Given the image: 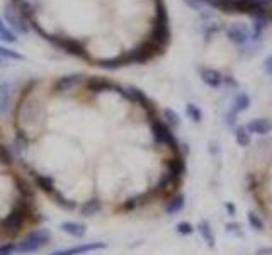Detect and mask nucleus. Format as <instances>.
Wrapping results in <instances>:
<instances>
[{
	"instance_id": "f257e3e1",
	"label": "nucleus",
	"mask_w": 272,
	"mask_h": 255,
	"mask_svg": "<svg viewBox=\"0 0 272 255\" xmlns=\"http://www.w3.org/2000/svg\"><path fill=\"white\" fill-rule=\"evenodd\" d=\"M150 126H152L153 138H155L157 143H160V145L167 146V148L174 151L175 155H182L181 153V145H179V142L175 140V136H174V133H172V129L168 128L167 124L163 123V121L153 116L152 119H150Z\"/></svg>"
},
{
	"instance_id": "f03ea898",
	"label": "nucleus",
	"mask_w": 272,
	"mask_h": 255,
	"mask_svg": "<svg viewBox=\"0 0 272 255\" xmlns=\"http://www.w3.org/2000/svg\"><path fill=\"white\" fill-rule=\"evenodd\" d=\"M50 242H51V233H50V230H46V228L31 231L23 242L16 243V254L38 252V250H41L43 247H46Z\"/></svg>"
},
{
	"instance_id": "7ed1b4c3",
	"label": "nucleus",
	"mask_w": 272,
	"mask_h": 255,
	"mask_svg": "<svg viewBox=\"0 0 272 255\" xmlns=\"http://www.w3.org/2000/svg\"><path fill=\"white\" fill-rule=\"evenodd\" d=\"M24 199H21V202H17L16 206H14V209L7 214V218L2 221V228L5 233L9 235H14L17 233V231L23 228V225L26 223V220H27L29 216V206L23 202Z\"/></svg>"
},
{
	"instance_id": "20e7f679",
	"label": "nucleus",
	"mask_w": 272,
	"mask_h": 255,
	"mask_svg": "<svg viewBox=\"0 0 272 255\" xmlns=\"http://www.w3.org/2000/svg\"><path fill=\"white\" fill-rule=\"evenodd\" d=\"M3 19L10 26V29L14 32H17V34H27L31 31L29 21L21 16L17 7H14V3H7L5 5V9H3Z\"/></svg>"
},
{
	"instance_id": "39448f33",
	"label": "nucleus",
	"mask_w": 272,
	"mask_h": 255,
	"mask_svg": "<svg viewBox=\"0 0 272 255\" xmlns=\"http://www.w3.org/2000/svg\"><path fill=\"white\" fill-rule=\"evenodd\" d=\"M46 41L53 43L54 46L61 48V50L67 51V53H70V55H75V57H80V58H87L85 46H83L80 41H77V39L63 38V36H51V34H48L46 36Z\"/></svg>"
},
{
	"instance_id": "423d86ee",
	"label": "nucleus",
	"mask_w": 272,
	"mask_h": 255,
	"mask_svg": "<svg viewBox=\"0 0 272 255\" xmlns=\"http://www.w3.org/2000/svg\"><path fill=\"white\" fill-rule=\"evenodd\" d=\"M104 242H89V243H80V245L70 247V249L63 250H56V252L50 254V255H83L89 252H97V250H104L106 249Z\"/></svg>"
},
{
	"instance_id": "0eeeda50",
	"label": "nucleus",
	"mask_w": 272,
	"mask_h": 255,
	"mask_svg": "<svg viewBox=\"0 0 272 255\" xmlns=\"http://www.w3.org/2000/svg\"><path fill=\"white\" fill-rule=\"evenodd\" d=\"M226 36L231 43L235 44H245L252 38V32L248 31L245 26H240V24H233L226 29Z\"/></svg>"
},
{
	"instance_id": "6e6552de",
	"label": "nucleus",
	"mask_w": 272,
	"mask_h": 255,
	"mask_svg": "<svg viewBox=\"0 0 272 255\" xmlns=\"http://www.w3.org/2000/svg\"><path fill=\"white\" fill-rule=\"evenodd\" d=\"M82 80H83V77L79 75V73H73V75H65V77H61V79H58L56 82H54L53 92H56V94H63V92H68L70 88H73L75 85H79Z\"/></svg>"
},
{
	"instance_id": "1a4fd4ad",
	"label": "nucleus",
	"mask_w": 272,
	"mask_h": 255,
	"mask_svg": "<svg viewBox=\"0 0 272 255\" xmlns=\"http://www.w3.org/2000/svg\"><path fill=\"white\" fill-rule=\"evenodd\" d=\"M167 172L174 177L177 182H181L184 173H186V162H184V155H174L172 158H168L167 162Z\"/></svg>"
},
{
	"instance_id": "9d476101",
	"label": "nucleus",
	"mask_w": 272,
	"mask_h": 255,
	"mask_svg": "<svg viewBox=\"0 0 272 255\" xmlns=\"http://www.w3.org/2000/svg\"><path fill=\"white\" fill-rule=\"evenodd\" d=\"M245 126H247L250 135L266 136L272 131V121L267 119V117H257V119L250 121L248 124H245Z\"/></svg>"
},
{
	"instance_id": "9b49d317",
	"label": "nucleus",
	"mask_w": 272,
	"mask_h": 255,
	"mask_svg": "<svg viewBox=\"0 0 272 255\" xmlns=\"http://www.w3.org/2000/svg\"><path fill=\"white\" fill-rule=\"evenodd\" d=\"M10 106H12V85L9 82H0V114L5 116L9 114Z\"/></svg>"
},
{
	"instance_id": "f8f14e48",
	"label": "nucleus",
	"mask_w": 272,
	"mask_h": 255,
	"mask_svg": "<svg viewBox=\"0 0 272 255\" xmlns=\"http://www.w3.org/2000/svg\"><path fill=\"white\" fill-rule=\"evenodd\" d=\"M87 88H89L92 94H102V92H108V90H117V85L106 79H101V77H94V79H90L87 82Z\"/></svg>"
},
{
	"instance_id": "ddd939ff",
	"label": "nucleus",
	"mask_w": 272,
	"mask_h": 255,
	"mask_svg": "<svg viewBox=\"0 0 272 255\" xmlns=\"http://www.w3.org/2000/svg\"><path fill=\"white\" fill-rule=\"evenodd\" d=\"M201 79L211 88H219L223 85V75L215 68H203L201 70Z\"/></svg>"
},
{
	"instance_id": "4468645a",
	"label": "nucleus",
	"mask_w": 272,
	"mask_h": 255,
	"mask_svg": "<svg viewBox=\"0 0 272 255\" xmlns=\"http://www.w3.org/2000/svg\"><path fill=\"white\" fill-rule=\"evenodd\" d=\"M60 230L70 236H75V238H82V236L87 233L85 225L79 223V221H63V223L60 225Z\"/></svg>"
},
{
	"instance_id": "2eb2a0df",
	"label": "nucleus",
	"mask_w": 272,
	"mask_h": 255,
	"mask_svg": "<svg viewBox=\"0 0 272 255\" xmlns=\"http://www.w3.org/2000/svg\"><path fill=\"white\" fill-rule=\"evenodd\" d=\"M184 206H186V198H184V194H175V196H172L167 202H165L163 211L167 214H170V216H174V214L182 211Z\"/></svg>"
},
{
	"instance_id": "dca6fc26",
	"label": "nucleus",
	"mask_w": 272,
	"mask_h": 255,
	"mask_svg": "<svg viewBox=\"0 0 272 255\" xmlns=\"http://www.w3.org/2000/svg\"><path fill=\"white\" fill-rule=\"evenodd\" d=\"M101 209H102V202L99 201L97 198L89 199V201H85L82 206H80V213H82V216H85V218L95 216Z\"/></svg>"
},
{
	"instance_id": "f3484780",
	"label": "nucleus",
	"mask_w": 272,
	"mask_h": 255,
	"mask_svg": "<svg viewBox=\"0 0 272 255\" xmlns=\"http://www.w3.org/2000/svg\"><path fill=\"white\" fill-rule=\"evenodd\" d=\"M248 107H250V97L247 94H244V92H240V94L233 99V104H231L230 111L233 114H240V113H244V111H247Z\"/></svg>"
},
{
	"instance_id": "a211bd4d",
	"label": "nucleus",
	"mask_w": 272,
	"mask_h": 255,
	"mask_svg": "<svg viewBox=\"0 0 272 255\" xmlns=\"http://www.w3.org/2000/svg\"><path fill=\"white\" fill-rule=\"evenodd\" d=\"M197 230H199L201 236H203V240L206 243H208L209 247H215L216 245V236L213 233L211 230V225L208 223V221H199V225H197Z\"/></svg>"
},
{
	"instance_id": "6ab92c4d",
	"label": "nucleus",
	"mask_w": 272,
	"mask_h": 255,
	"mask_svg": "<svg viewBox=\"0 0 272 255\" xmlns=\"http://www.w3.org/2000/svg\"><path fill=\"white\" fill-rule=\"evenodd\" d=\"M233 135H235V140H237V143L242 146V148H247V146L250 145V142H252L247 126H237V128L233 129Z\"/></svg>"
},
{
	"instance_id": "aec40b11",
	"label": "nucleus",
	"mask_w": 272,
	"mask_h": 255,
	"mask_svg": "<svg viewBox=\"0 0 272 255\" xmlns=\"http://www.w3.org/2000/svg\"><path fill=\"white\" fill-rule=\"evenodd\" d=\"M34 182H36V186L39 187L41 191H45L46 194H53L54 191V186H53V180L50 179V177H46V175H39V173H34Z\"/></svg>"
},
{
	"instance_id": "412c9836",
	"label": "nucleus",
	"mask_w": 272,
	"mask_h": 255,
	"mask_svg": "<svg viewBox=\"0 0 272 255\" xmlns=\"http://www.w3.org/2000/svg\"><path fill=\"white\" fill-rule=\"evenodd\" d=\"M267 26V17L262 16V12H259L253 19V32H252V39H260L264 29Z\"/></svg>"
},
{
	"instance_id": "4be33fe9",
	"label": "nucleus",
	"mask_w": 272,
	"mask_h": 255,
	"mask_svg": "<svg viewBox=\"0 0 272 255\" xmlns=\"http://www.w3.org/2000/svg\"><path fill=\"white\" fill-rule=\"evenodd\" d=\"M163 123L170 129H175L181 126V117H179V114L174 109L167 107V109H163Z\"/></svg>"
},
{
	"instance_id": "5701e85b",
	"label": "nucleus",
	"mask_w": 272,
	"mask_h": 255,
	"mask_svg": "<svg viewBox=\"0 0 272 255\" xmlns=\"http://www.w3.org/2000/svg\"><path fill=\"white\" fill-rule=\"evenodd\" d=\"M0 41L9 43V44L17 43V36H16V32H14L12 29L7 28V24H5V22H3L2 19H0Z\"/></svg>"
},
{
	"instance_id": "b1692460",
	"label": "nucleus",
	"mask_w": 272,
	"mask_h": 255,
	"mask_svg": "<svg viewBox=\"0 0 272 255\" xmlns=\"http://www.w3.org/2000/svg\"><path fill=\"white\" fill-rule=\"evenodd\" d=\"M17 10H19V14L24 19H27V21L34 19V7H32V3L27 2V0H21V2L17 3Z\"/></svg>"
},
{
	"instance_id": "393cba45",
	"label": "nucleus",
	"mask_w": 272,
	"mask_h": 255,
	"mask_svg": "<svg viewBox=\"0 0 272 255\" xmlns=\"http://www.w3.org/2000/svg\"><path fill=\"white\" fill-rule=\"evenodd\" d=\"M186 114L192 123H201L203 121V111L199 109V106L192 104V102L186 104Z\"/></svg>"
},
{
	"instance_id": "a878e982",
	"label": "nucleus",
	"mask_w": 272,
	"mask_h": 255,
	"mask_svg": "<svg viewBox=\"0 0 272 255\" xmlns=\"http://www.w3.org/2000/svg\"><path fill=\"white\" fill-rule=\"evenodd\" d=\"M51 198L54 199V202H56L60 208H63V209H75L77 208V204L73 201H68L67 198H63V196L60 194L58 191H54L53 194H51Z\"/></svg>"
},
{
	"instance_id": "bb28decb",
	"label": "nucleus",
	"mask_w": 272,
	"mask_h": 255,
	"mask_svg": "<svg viewBox=\"0 0 272 255\" xmlns=\"http://www.w3.org/2000/svg\"><path fill=\"white\" fill-rule=\"evenodd\" d=\"M0 57H2L3 60H16V61L24 60V57L21 53H17V51L10 50V48H5V46H0Z\"/></svg>"
},
{
	"instance_id": "cd10ccee",
	"label": "nucleus",
	"mask_w": 272,
	"mask_h": 255,
	"mask_svg": "<svg viewBox=\"0 0 272 255\" xmlns=\"http://www.w3.org/2000/svg\"><path fill=\"white\" fill-rule=\"evenodd\" d=\"M247 220H248V225L255 231H262L264 230V221H262V218H260L257 213H248L247 214Z\"/></svg>"
},
{
	"instance_id": "c85d7f7f",
	"label": "nucleus",
	"mask_w": 272,
	"mask_h": 255,
	"mask_svg": "<svg viewBox=\"0 0 272 255\" xmlns=\"http://www.w3.org/2000/svg\"><path fill=\"white\" fill-rule=\"evenodd\" d=\"M175 231H177L179 235H190L194 231V227L189 223V221H181V223H177V227H175Z\"/></svg>"
},
{
	"instance_id": "c756f323",
	"label": "nucleus",
	"mask_w": 272,
	"mask_h": 255,
	"mask_svg": "<svg viewBox=\"0 0 272 255\" xmlns=\"http://www.w3.org/2000/svg\"><path fill=\"white\" fill-rule=\"evenodd\" d=\"M0 164L3 165L12 164V153H10V150L5 145H0Z\"/></svg>"
},
{
	"instance_id": "7c9ffc66",
	"label": "nucleus",
	"mask_w": 272,
	"mask_h": 255,
	"mask_svg": "<svg viewBox=\"0 0 272 255\" xmlns=\"http://www.w3.org/2000/svg\"><path fill=\"white\" fill-rule=\"evenodd\" d=\"M16 182H17V186H19L17 189L23 192L24 198H32V192H31V189H29V184L26 182V180H23V179H16Z\"/></svg>"
},
{
	"instance_id": "2f4dec72",
	"label": "nucleus",
	"mask_w": 272,
	"mask_h": 255,
	"mask_svg": "<svg viewBox=\"0 0 272 255\" xmlns=\"http://www.w3.org/2000/svg\"><path fill=\"white\" fill-rule=\"evenodd\" d=\"M264 72L272 77V55H269V57L266 58V61H264Z\"/></svg>"
},
{
	"instance_id": "473e14b6",
	"label": "nucleus",
	"mask_w": 272,
	"mask_h": 255,
	"mask_svg": "<svg viewBox=\"0 0 272 255\" xmlns=\"http://www.w3.org/2000/svg\"><path fill=\"white\" fill-rule=\"evenodd\" d=\"M219 31V26L216 24V22H211V26H206L204 28V32H206V36H211V34H215V32H218Z\"/></svg>"
},
{
	"instance_id": "72a5a7b5",
	"label": "nucleus",
	"mask_w": 272,
	"mask_h": 255,
	"mask_svg": "<svg viewBox=\"0 0 272 255\" xmlns=\"http://www.w3.org/2000/svg\"><path fill=\"white\" fill-rule=\"evenodd\" d=\"M223 84H226L228 87H231V88H237L238 87V82L235 79H231L230 75H226V77L223 75Z\"/></svg>"
},
{
	"instance_id": "f704fd0d",
	"label": "nucleus",
	"mask_w": 272,
	"mask_h": 255,
	"mask_svg": "<svg viewBox=\"0 0 272 255\" xmlns=\"http://www.w3.org/2000/svg\"><path fill=\"white\" fill-rule=\"evenodd\" d=\"M226 228H228V231H237L238 235H242V231H240V225H238V223H230Z\"/></svg>"
},
{
	"instance_id": "c9c22d12",
	"label": "nucleus",
	"mask_w": 272,
	"mask_h": 255,
	"mask_svg": "<svg viewBox=\"0 0 272 255\" xmlns=\"http://www.w3.org/2000/svg\"><path fill=\"white\" fill-rule=\"evenodd\" d=\"M257 255H272V249L271 247H262V249L257 250Z\"/></svg>"
},
{
	"instance_id": "e433bc0d",
	"label": "nucleus",
	"mask_w": 272,
	"mask_h": 255,
	"mask_svg": "<svg viewBox=\"0 0 272 255\" xmlns=\"http://www.w3.org/2000/svg\"><path fill=\"white\" fill-rule=\"evenodd\" d=\"M186 3H189L192 9H196V10H201L203 7H201V3L199 2H196V0H186Z\"/></svg>"
},
{
	"instance_id": "4c0bfd02",
	"label": "nucleus",
	"mask_w": 272,
	"mask_h": 255,
	"mask_svg": "<svg viewBox=\"0 0 272 255\" xmlns=\"http://www.w3.org/2000/svg\"><path fill=\"white\" fill-rule=\"evenodd\" d=\"M226 211L231 214V216H233L235 213H237V208H235L233 204H231V202H226Z\"/></svg>"
},
{
	"instance_id": "58836bf2",
	"label": "nucleus",
	"mask_w": 272,
	"mask_h": 255,
	"mask_svg": "<svg viewBox=\"0 0 272 255\" xmlns=\"http://www.w3.org/2000/svg\"><path fill=\"white\" fill-rule=\"evenodd\" d=\"M3 65H5V60H3V58L0 57V66H3Z\"/></svg>"
},
{
	"instance_id": "ea45409f",
	"label": "nucleus",
	"mask_w": 272,
	"mask_h": 255,
	"mask_svg": "<svg viewBox=\"0 0 272 255\" xmlns=\"http://www.w3.org/2000/svg\"><path fill=\"white\" fill-rule=\"evenodd\" d=\"M21 2V0H12V3H14V5H17V3H19Z\"/></svg>"
}]
</instances>
